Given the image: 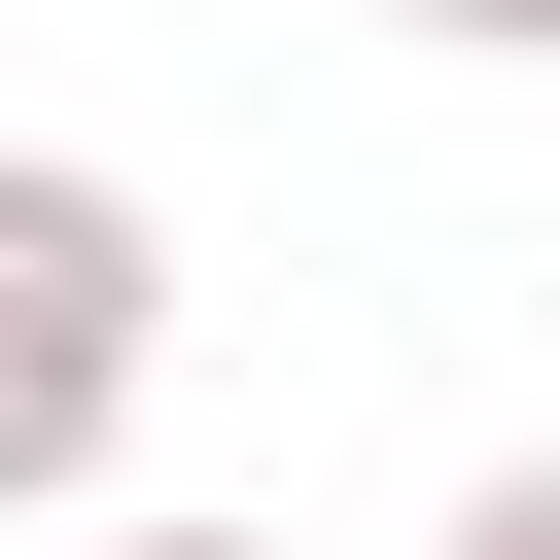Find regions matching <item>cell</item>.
Segmentation results:
<instances>
[{
    "instance_id": "cell-2",
    "label": "cell",
    "mask_w": 560,
    "mask_h": 560,
    "mask_svg": "<svg viewBox=\"0 0 560 560\" xmlns=\"http://www.w3.org/2000/svg\"><path fill=\"white\" fill-rule=\"evenodd\" d=\"M455 560H560V455H490V490H455Z\"/></svg>"
},
{
    "instance_id": "cell-1",
    "label": "cell",
    "mask_w": 560,
    "mask_h": 560,
    "mask_svg": "<svg viewBox=\"0 0 560 560\" xmlns=\"http://www.w3.org/2000/svg\"><path fill=\"white\" fill-rule=\"evenodd\" d=\"M140 350H175V210L70 175V140H0V525L140 455Z\"/></svg>"
},
{
    "instance_id": "cell-3",
    "label": "cell",
    "mask_w": 560,
    "mask_h": 560,
    "mask_svg": "<svg viewBox=\"0 0 560 560\" xmlns=\"http://www.w3.org/2000/svg\"><path fill=\"white\" fill-rule=\"evenodd\" d=\"M385 35H455V70H560V0H385Z\"/></svg>"
},
{
    "instance_id": "cell-4",
    "label": "cell",
    "mask_w": 560,
    "mask_h": 560,
    "mask_svg": "<svg viewBox=\"0 0 560 560\" xmlns=\"http://www.w3.org/2000/svg\"><path fill=\"white\" fill-rule=\"evenodd\" d=\"M105 560H280V525H105Z\"/></svg>"
}]
</instances>
